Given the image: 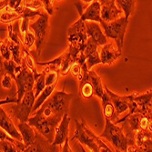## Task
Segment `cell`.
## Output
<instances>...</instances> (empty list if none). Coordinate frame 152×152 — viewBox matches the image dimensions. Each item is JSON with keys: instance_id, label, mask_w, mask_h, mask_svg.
Segmentation results:
<instances>
[{"instance_id": "28", "label": "cell", "mask_w": 152, "mask_h": 152, "mask_svg": "<svg viewBox=\"0 0 152 152\" xmlns=\"http://www.w3.org/2000/svg\"><path fill=\"white\" fill-rule=\"evenodd\" d=\"M36 35L32 29L27 30L23 37V46L28 50H31L34 46H36Z\"/></svg>"}, {"instance_id": "34", "label": "cell", "mask_w": 152, "mask_h": 152, "mask_svg": "<svg viewBox=\"0 0 152 152\" xmlns=\"http://www.w3.org/2000/svg\"><path fill=\"white\" fill-rule=\"evenodd\" d=\"M13 81H15V79H14L10 75L5 73L4 77H3V79L1 81L2 88H5V89H11L12 87H13Z\"/></svg>"}, {"instance_id": "4", "label": "cell", "mask_w": 152, "mask_h": 152, "mask_svg": "<svg viewBox=\"0 0 152 152\" xmlns=\"http://www.w3.org/2000/svg\"><path fill=\"white\" fill-rule=\"evenodd\" d=\"M100 24L107 37L114 40V42L117 44L118 48L122 50L124 45V38H125L127 27L129 26V18L123 15L122 17L111 22L102 21Z\"/></svg>"}, {"instance_id": "11", "label": "cell", "mask_w": 152, "mask_h": 152, "mask_svg": "<svg viewBox=\"0 0 152 152\" xmlns=\"http://www.w3.org/2000/svg\"><path fill=\"white\" fill-rule=\"evenodd\" d=\"M122 50L118 48L115 42L109 43L99 47V54L101 58V63L104 65H112L121 56Z\"/></svg>"}, {"instance_id": "21", "label": "cell", "mask_w": 152, "mask_h": 152, "mask_svg": "<svg viewBox=\"0 0 152 152\" xmlns=\"http://www.w3.org/2000/svg\"><path fill=\"white\" fill-rule=\"evenodd\" d=\"M58 82V81H57L56 83H54V84H51L49 86H47L45 88V89L42 92H41V94L36 99V101H35V104H34V107H33V113L32 114H34L35 112H37V110L40 108V107L45 103V101L55 92V88H57Z\"/></svg>"}, {"instance_id": "31", "label": "cell", "mask_w": 152, "mask_h": 152, "mask_svg": "<svg viewBox=\"0 0 152 152\" xmlns=\"http://www.w3.org/2000/svg\"><path fill=\"white\" fill-rule=\"evenodd\" d=\"M46 71V84L47 86H49L51 84H54L57 81H58V70H54V69H48L44 70Z\"/></svg>"}, {"instance_id": "27", "label": "cell", "mask_w": 152, "mask_h": 152, "mask_svg": "<svg viewBox=\"0 0 152 152\" xmlns=\"http://www.w3.org/2000/svg\"><path fill=\"white\" fill-rule=\"evenodd\" d=\"M86 58H87V65H88V67L89 70L94 66L101 63L100 54H99V51L98 49L91 51L90 53L86 55Z\"/></svg>"}, {"instance_id": "1", "label": "cell", "mask_w": 152, "mask_h": 152, "mask_svg": "<svg viewBox=\"0 0 152 152\" xmlns=\"http://www.w3.org/2000/svg\"><path fill=\"white\" fill-rule=\"evenodd\" d=\"M76 131L72 140H78L79 143L86 146L90 151H115L114 148H109L104 141H102L99 136H96L91 129L88 128L87 122L84 119H81V122L75 120Z\"/></svg>"}, {"instance_id": "10", "label": "cell", "mask_w": 152, "mask_h": 152, "mask_svg": "<svg viewBox=\"0 0 152 152\" xmlns=\"http://www.w3.org/2000/svg\"><path fill=\"white\" fill-rule=\"evenodd\" d=\"M79 13V18L84 21H96L101 23V3L99 0H94L90 3V5L83 11V6L80 3H76L75 5Z\"/></svg>"}, {"instance_id": "12", "label": "cell", "mask_w": 152, "mask_h": 152, "mask_svg": "<svg viewBox=\"0 0 152 152\" xmlns=\"http://www.w3.org/2000/svg\"><path fill=\"white\" fill-rule=\"evenodd\" d=\"M17 126L12 120V117L8 115L6 112V110L1 107V109H0V127L7 134H9L12 137H14V139H16L19 141H23L22 135L18 128L17 129Z\"/></svg>"}, {"instance_id": "20", "label": "cell", "mask_w": 152, "mask_h": 152, "mask_svg": "<svg viewBox=\"0 0 152 152\" xmlns=\"http://www.w3.org/2000/svg\"><path fill=\"white\" fill-rule=\"evenodd\" d=\"M133 99L137 102V106H139V109H137V113H142L145 114L148 108V106L150 104V101L152 99V89L143 93V94H137L134 93L132 94Z\"/></svg>"}, {"instance_id": "32", "label": "cell", "mask_w": 152, "mask_h": 152, "mask_svg": "<svg viewBox=\"0 0 152 152\" xmlns=\"http://www.w3.org/2000/svg\"><path fill=\"white\" fill-rule=\"evenodd\" d=\"M22 4H23V0H9L8 4L6 7H8L14 11H16L21 15L22 12H23V9H24Z\"/></svg>"}, {"instance_id": "23", "label": "cell", "mask_w": 152, "mask_h": 152, "mask_svg": "<svg viewBox=\"0 0 152 152\" xmlns=\"http://www.w3.org/2000/svg\"><path fill=\"white\" fill-rule=\"evenodd\" d=\"M3 67H4L5 73L10 75L14 79H15L17 75L21 71L23 65H18L14 59L3 60Z\"/></svg>"}, {"instance_id": "5", "label": "cell", "mask_w": 152, "mask_h": 152, "mask_svg": "<svg viewBox=\"0 0 152 152\" xmlns=\"http://www.w3.org/2000/svg\"><path fill=\"white\" fill-rule=\"evenodd\" d=\"M35 101L36 96L34 90L26 92L20 101L13 103V105L9 107L10 116L18 122H27L30 115L33 113Z\"/></svg>"}, {"instance_id": "35", "label": "cell", "mask_w": 152, "mask_h": 152, "mask_svg": "<svg viewBox=\"0 0 152 152\" xmlns=\"http://www.w3.org/2000/svg\"><path fill=\"white\" fill-rule=\"evenodd\" d=\"M68 139L66 140V142L64 143V145L62 146V150L61 151H74L70 147H69V142H68Z\"/></svg>"}, {"instance_id": "24", "label": "cell", "mask_w": 152, "mask_h": 152, "mask_svg": "<svg viewBox=\"0 0 152 152\" xmlns=\"http://www.w3.org/2000/svg\"><path fill=\"white\" fill-rule=\"evenodd\" d=\"M116 3L127 18H129L135 11L136 0H116Z\"/></svg>"}, {"instance_id": "33", "label": "cell", "mask_w": 152, "mask_h": 152, "mask_svg": "<svg viewBox=\"0 0 152 152\" xmlns=\"http://www.w3.org/2000/svg\"><path fill=\"white\" fill-rule=\"evenodd\" d=\"M70 73L72 76L77 77V79L79 80L82 76H83V69H82V66L78 63V62H74L73 65L71 66L70 68Z\"/></svg>"}, {"instance_id": "18", "label": "cell", "mask_w": 152, "mask_h": 152, "mask_svg": "<svg viewBox=\"0 0 152 152\" xmlns=\"http://www.w3.org/2000/svg\"><path fill=\"white\" fill-rule=\"evenodd\" d=\"M18 128L22 135L23 142L25 143L26 147L28 148L32 146L36 141L37 130L28 122H18Z\"/></svg>"}, {"instance_id": "17", "label": "cell", "mask_w": 152, "mask_h": 152, "mask_svg": "<svg viewBox=\"0 0 152 152\" xmlns=\"http://www.w3.org/2000/svg\"><path fill=\"white\" fill-rule=\"evenodd\" d=\"M105 90L109 95L110 100L113 103L118 115H121L129 110V96H118L112 92L107 86H105Z\"/></svg>"}, {"instance_id": "3", "label": "cell", "mask_w": 152, "mask_h": 152, "mask_svg": "<svg viewBox=\"0 0 152 152\" xmlns=\"http://www.w3.org/2000/svg\"><path fill=\"white\" fill-rule=\"evenodd\" d=\"M30 29L36 35V46L34 50H30V53L34 57L35 60L37 62L39 55L42 50V48L45 44V41L48 33L49 29V18L48 15L46 13L43 16H37L35 17L33 21L30 22Z\"/></svg>"}, {"instance_id": "16", "label": "cell", "mask_w": 152, "mask_h": 152, "mask_svg": "<svg viewBox=\"0 0 152 152\" xmlns=\"http://www.w3.org/2000/svg\"><path fill=\"white\" fill-rule=\"evenodd\" d=\"M123 15V11L118 7L116 1L101 4V18L104 22H111Z\"/></svg>"}, {"instance_id": "37", "label": "cell", "mask_w": 152, "mask_h": 152, "mask_svg": "<svg viewBox=\"0 0 152 152\" xmlns=\"http://www.w3.org/2000/svg\"><path fill=\"white\" fill-rule=\"evenodd\" d=\"M148 109V110H151V111H152V99H151V101H150V104H149Z\"/></svg>"}, {"instance_id": "26", "label": "cell", "mask_w": 152, "mask_h": 152, "mask_svg": "<svg viewBox=\"0 0 152 152\" xmlns=\"http://www.w3.org/2000/svg\"><path fill=\"white\" fill-rule=\"evenodd\" d=\"M47 87L46 84V71H43L42 73L40 74V76L36 79L35 82V86H34V92H35V96H36V99L37 96L41 94L45 88Z\"/></svg>"}, {"instance_id": "14", "label": "cell", "mask_w": 152, "mask_h": 152, "mask_svg": "<svg viewBox=\"0 0 152 152\" xmlns=\"http://www.w3.org/2000/svg\"><path fill=\"white\" fill-rule=\"evenodd\" d=\"M88 37L91 38L99 47L107 43V37L102 31L101 24L96 21H85Z\"/></svg>"}, {"instance_id": "6", "label": "cell", "mask_w": 152, "mask_h": 152, "mask_svg": "<svg viewBox=\"0 0 152 152\" xmlns=\"http://www.w3.org/2000/svg\"><path fill=\"white\" fill-rule=\"evenodd\" d=\"M61 120L58 118H46L39 113H35L34 116L28 118V122L32 125L41 135L44 136L46 139L53 143L55 139V131Z\"/></svg>"}, {"instance_id": "22", "label": "cell", "mask_w": 152, "mask_h": 152, "mask_svg": "<svg viewBox=\"0 0 152 152\" xmlns=\"http://www.w3.org/2000/svg\"><path fill=\"white\" fill-rule=\"evenodd\" d=\"M88 77H89V79L92 82L93 87H94L95 96H98V98L100 99L103 96V95L105 94L106 90H105V86H103V83L101 81L99 75L96 72H95L94 70L90 69L88 71Z\"/></svg>"}, {"instance_id": "13", "label": "cell", "mask_w": 152, "mask_h": 152, "mask_svg": "<svg viewBox=\"0 0 152 152\" xmlns=\"http://www.w3.org/2000/svg\"><path fill=\"white\" fill-rule=\"evenodd\" d=\"M69 124H70V117L68 115V113H66L58 125L56 131H55V139L52 143L55 147L63 146L66 140L68 139Z\"/></svg>"}, {"instance_id": "38", "label": "cell", "mask_w": 152, "mask_h": 152, "mask_svg": "<svg viewBox=\"0 0 152 152\" xmlns=\"http://www.w3.org/2000/svg\"><path fill=\"white\" fill-rule=\"evenodd\" d=\"M85 3H91L92 1H94V0H83Z\"/></svg>"}, {"instance_id": "36", "label": "cell", "mask_w": 152, "mask_h": 152, "mask_svg": "<svg viewBox=\"0 0 152 152\" xmlns=\"http://www.w3.org/2000/svg\"><path fill=\"white\" fill-rule=\"evenodd\" d=\"M99 1L103 4V3H107V2H110V1H116V0H99Z\"/></svg>"}, {"instance_id": "2", "label": "cell", "mask_w": 152, "mask_h": 152, "mask_svg": "<svg viewBox=\"0 0 152 152\" xmlns=\"http://www.w3.org/2000/svg\"><path fill=\"white\" fill-rule=\"evenodd\" d=\"M101 139L107 140L112 145L115 151H128V148L133 143L124 133L123 129L117 126L111 120L106 118L104 131L99 135Z\"/></svg>"}, {"instance_id": "8", "label": "cell", "mask_w": 152, "mask_h": 152, "mask_svg": "<svg viewBox=\"0 0 152 152\" xmlns=\"http://www.w3.org/2000/svg\"><path fill=\"white\" fill-rule=\"evenodd\" d=\"M15 82L18 90V101H20L26 92L34 89L36 82L35 75L31 70H29L28 68L23 65L21 71L17 75L15 78Z\"/></svg>"}, {"instance_id": "15", "label": "cell", "mask_w": 152, "mask_h": 152, "mask_svg": "<svg viewBox=\"0 0 152 152\" xmlns=\"http://www.w3.org/2000/svg\"><path fill=\"white\" fill-rule=\"evenodd\" d=\"M82 69H83V76L82 77L78 80L79 81V87H78V90H79V95L81 96V99H91L93 96H95L94 93V87L92 82L89 79L88 77V67L87 63L82 66Z\"/></svg>"}, {"instance_id": "7", "label": "cell", "mask_w": 152, "mask_h": 152, "mask_svg": "<svg viewBox=\"0 0 152 152\" xmlns=\"http://www.w3.org/2000/svg\"><path fill=\"white\" fill-rule=\"evenodd\" d=\"M73 99V94L64 91H55L43 104L51 109V111L60 118L68 113L70 102Z\"/></svg>"}, {"instance_id": "9", "label": "cell", "mask_w": 152, "mask_h": 152, "mask_svg": "<svg viewBox=\"0 0 152 152\" xmlns=\"http://www.w3.org/2000/svg\"><path fill=\"white\" fill-rule=\"evenodd\" d=\"M88 38L86 22L79 18L78 20L73 23L67 29L68 44L86 45Z\"/></svg>"}, {"instance_id": "39", "label": "cell", "mask_w": 152, "mask_h": 152, "mask_svg": "<svg viewBox=\"0 0 152 152\" xmlns=\"http://www.w3.org/2000/svg\"><path fill=\"white\" fill-rule=\"evenodd\" d=\"M57 2H60V1H62V0H56Z\"/></svg>"}, {"instance_id": "19", "label": "cell", "mask_w": 152, "mask_h": 152, "mask_svg": "<svg viewBox=\"0 0 152 152\" xmlns=\"http://www.w3.org/2000/svg\"><path fill=\"white\" fill-rule=\"evenodd\" d=\"M101 99V104L103 107V115L105 118H107L109 120H111L113 123L118 124V120L120 119L118 118V115L116 111V108L113 105V103L110 100L109 95L106 91L103 96L100 99Z\"/></svg>"}, {"instance_id": "30", "label": "cell", "mask_w": 152, "mask_h": 152, "mask_svg": "<svg viewBox=\"0 0 152 152\" xmlns=\"http://www.w3.org/2000/svg\"><path fill=\"white\" fill-rule=\"evenodd\" d=\"M46 12L41 11L40 9H34L29 7H26L23 9V12L21 14V18H34L35 17L37 16H43L45 15Z\"/></svg>"}, {"instance_id": "25", "label": "cell", "mask_w": 152, "mask_h": 152, "mask_svg": "<svg viewBox=\"0 0 152 152\" xmlns=\"http://www.w3.org/2000/svg\"><path fill=\"white\" fill-rule=\"evenodd\" d=\"M18 19H21V15L19 13L14 11L8 7H5L4 9L1 10V23L10 24Z\"/></svg>"}, {"instance_id": "29", "label": "cell", "mask_w": 152, "mask_h": 152, "mask_svg": "<svg viewBox=\"0 0 152 152\" xmlns=\"http://www.w3.org/2000/svg\"><path fill=\"white\" fill-rule=\"evenodd\" d=\"M1 56L3 58V60H10L12 59V52L10 49V38H5L1 40Z\"/></svg>"}]
</instances>
